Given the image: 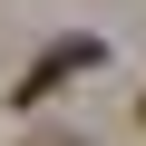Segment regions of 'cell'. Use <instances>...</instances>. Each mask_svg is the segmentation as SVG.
Masks as SVG:
<instances>
[{
  "instance_id": "obj_1",
  "label": "cell",
  "mask_w": 146,
  "mask_h": 146,
  "mask_svg": "<svg viewBox=\"0 0 146 146\" xmlns=\"http://www.w3.org/2000/svg\"><path fill=\"white\" fill-rule=\"evenodd\" d=\"M98 58H107L98 39H58V49H39V68H29V78H20V98H10V107H39L49 88H68V78H88Z\"/></svg>"
},
{
  "instance_id": "obj_2",
  "label": "cell",
  "mask_w": 146,
  "mask_h": 146,
  "mask_svg": "<svg viewBox=\"0 0 146 146\" xmlns=\"http://www.w3.org/2000/svg\"><path fill=\"white\" fill-rule=\"evenodd\" d=\"M29 146H88V136H29Z\"/></svg>"
},
{
  "instance_id": "obj_3",
  "label": "cell",
  "mask_w": 146,
  "mask_h": 146,
  "mask_svg": "<svg viewBox=\"0 0 146 146\" xmlns=\"http://www.w3.org/2000/svg\"><path fill=\"white\" fill-rule=\"evenodd\" d=\"M136 117H146V98H136Z\"/></svg>"
}]
</instances>
